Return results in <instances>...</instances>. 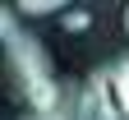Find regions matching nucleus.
<instances>
[{"label": "nucleus", "instance_id": "f257e3e1", "mask_svg": "<svg viewBox=\"0 0 129 120\" xmlns=\"http://www.w3.org/2000/svg\"><path fill=\"white\" fill-rule=\"evenodd\" d=\"M0 37H5L9 74H14V83H19V92L28 97V106H32V111H55L69 88L55 79V65H51V56H46V46L32 37V32H23L14 5L0 14Z\"/></svg>", "mask_w": 129, "mask_h": 120}, {"label": "nucleus", "instance_id": "f03ea898", "mask_svg": "<svg viewBox=\"0 0 129 120\" xmlns=\"http://www.w3.org/2000/svg\"><path fill=\"white\" fill-rule=\"evenodd\" d=\"M120 115L124 111H120L115 92H111V79L97 69L92 83H88V97H83V120H120Z\"/></svg>", "mask_w": 129, "mask_h": 120}, {"label": "nucleus", "instance_id": "7ed1b4c3", "mask_svg": "<svg viewBox=\"0 0 129 120\" xmlns=\"http://www.w3.org/2000/svg\"><path fill=\"white\" fill-rule=\"evenodd\" d=\"M106 79H111V92H115L120 111H124V120H129V56H120L115 65H111V69H106Z\"/></svg>", "mask_w": 129, "mask_h": 120}, {"label": "nucleus", "instance_id": "20e7f679", "mask_svg": "<svg viewBox=\"0 0 129 120\" xmlns=\"http://www.w3.org/2000/svg\"><path fill=\"white\" fill-rule=\"evenodd\" d=\"M28 120H83V102H74V92H64L55 111H32Z\"/></svg>", "mask_w": 129, "mask_h": 120}, {"label": "nucleus", "instance_id": "39448f33", "mask_svg": "<svg viewBox=\"0 0 129 120\" xmlns=\"http://www.w3.org/2000/svg\"><path fill=\"white\" fill-rule=\"evenodd\" d=\"M14 9H23V14H55L64 5H60V0H28V5H14Z\"/></svg>", "mask_w": 129, "mask_h": 120}, {"label": "nucleus", "instance_id": "423d86ee", "mask_svg": "<svg viewBox=\"0 0 129 120\" xmlns=\"http://www.w3.org/2000/svg\"><path fill=\"white\" fill-rule=\"evenodd\" d=\"M64 28H74V32H78V28H88V14H83V9L69 14V19H64Z\"/></svg>", "mask_w": 129, "mask_h": 120}, {"label": "nucleus", "instance_id": "0eeeda50", "mask_svg": "<svg viewBox=\"0 0 129 120\" xmlns=\"http://www.w3.org/2000/svg\"><path fill=\"white\" fill-rule=\"evenodd\" d=\"M124 32H129V5H124Z\"/></svg>", "mask_w": 129, "mask_h": 120}]
</instances>
